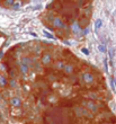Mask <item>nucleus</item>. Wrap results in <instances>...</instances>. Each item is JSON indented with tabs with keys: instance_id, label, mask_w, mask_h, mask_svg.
Returning a JSON list of instances; mask_svg holds the SVG:
<instances>
[{
	"instance_id": "39448f33",
	"label": "nucleus",
	"mask_w": 116,
	"mask_h": 124,
	"mask_svg": "<svg viewBox=\"0 0 116 124\" xmlns=\"http://www.w3.org/2000/svg\"><path fill=\"white\" fill-rule=\"evenodd\" d=\"M82 80L87 85H91V83H94V81H95V77L90 72H85L82 74Z\"/></svg>"
},
{
	"instance_id": "ddd939ff",
	"label": "nucleus",
	"mask_w": 116,
	"mask_h": 124,
	"mask_svg": "<svg viewBox=\"0 0 116 124\" xmlns=\"http://www.w3.org/2000/svg\"><path fill=\"white\" fill-rule=\"evenodd\" d=\"M5 5H7V6H11V5H14V1L12 0H10V1H7V2H5Z\"/></svg>"
},
{
	"instance_id": "6e6552de",
	"label": "nucleus",
	"mask_w": 116,
	"mask_h": 124,
	"mask_svg": "<svg viewBox=\"0 0 116 124\" xmlns=\"http://www.w3.org/2000/svg\"><path fill=\"white\" fill-rule=\"evenodd\" d=\"M66 63H64V61H58L55 62V69L56 70H63L66 67Z\"/></svg>"
},
{
	"instance_id": "f257e3e1",
	"label": "nucleus",
	"mask_w": 116,
	"mask_h": 124,
	"mask_svg": "<svg viewBox=\"0 0 116 124\" xmlns=\"http://www.w3.org/2000/svg\"><path fill=\"white\" fill-rule=\"evenodd\" d=\"M30 59L28 57H23L19 62V71L21 74H27L29 71V66H30Z\"/></svg>"
},
{
	"instance_id": "dca6fc26",
	"label": "nucleus",
	"mask_w": 116,
	"mask_h": 124,
	"mask_svg": "<svg viewBox=\"0 0 116 124\" xmlns=\"http://www.w3.org/2000/svg\"><path fill=\"white\" fill-rule=\"evenodd\" d=\"M103 124H112V123H103Z\"/></svg>"
},
{
	"instance_id": "7ed1b4c3",
	"label": "nucleus",
	"mask_w": 116,
	"mask_h": 124,
	"mask_svg": "<svg viewBox=\"0 0 116 124\" xmlns=\"http://www.w3.org/2000/svg\"><path fill=\"white\" fill-rule=\"evenodd\" d=\"M52 25L54 26L55 28H59V29H66V28H68L66 24L61 19L60 17H53L52 18Z\"/></svg>"
},
{
	"instance_id": "4468645a",
	"label": "nucleus",
	"mask_w": 116,
	"mask_h": 124,
	"mask_svg": "<svg viewBox=\"0 0 116 124\" xmlns=\"http://www.w3.org/2000/svg\"><path fill=\"white\" fill-rule=\"evenodd\" d=\"M81 51L83 52V53H86L87 55H88V54H89V51H88V50H87V49H85V47H83V49H82V50H81Z\"/></svg>"
},
{
	"instance_id": "20e7f679",
	"label": "nucleus",
	"mask_w": 116,
	"mask_h": 124,
	"mask_svg": "<svg viewBox=\"0 0 116 124\" xmlns=\"http://www.w3.org/2000/svg\"><path fill=\"white\" fill-rule=\"evenodd\" d=\"M51 62H52V54L50 52H44L41 57V63L43 66H49Z\"/></svg>"
},
{
	"instance_id": "423d86ee",
	"label": "nucleus",
	"mask_w": 116,
	"mask_h": 124,
	"mask_svg": "<svg viewBox=\"0 0 116 124\" xmlns=\"http://www.w3.org/2000/svg\"><path fill=\"white\" fill-rule=\"evenodd\" d=\"M62 71H63L64 74H66V76H71V74L73 73V71H75V67H73V64H71V63H66L64 69H63Z\"/></svg>"
},
{
	"instance_id": "9d476101",
	"label": "nucleus",
	"mask_w": 116,
	"mask_h": 124,
	"mask_svg": "<svg viewBox=\"0 0 116 124\" xmlns=\"http://www.w3.org/2000/svg\"><path fill=\"white\" fill-rule=\"evenodd\" d=\"M7 83H7L6 78H5V77H2V76H0V86H1V87H5Z\"/></svg>"
},
{
	"instance_id": "9b49d317",
	"label": "nucleus",
	"mask_w": 116,
	"mask_h": 124,
	"mask_svg": "<svg viewBox=\"0 0 116 124\" xmlns=\"http://www.w3.org/2000/svg\"><path fill=\"white\" fill-rule=\"evenodd\" d=\"M43 33H44V35H45V36L47 37V38H50V40H54V38H55V37L53 36V35H52L51 33H49V32H46L45 29L43 31Z\"/></svg>"
},
{
	"instance_id": "f03ea898",
	"label": "nucleus",
	"mask_w": 116,
	"mask_h": 124,
	"mask_svg": "<svg viewBox=\"0 0 116 124\" xmlns=\"http://www.w3.org/2000/svg\"><path fill=\"white\" fill-rule=\"evenodd\" d=\"M83 106H85V107H86L89 112H91V113H97V112H98V109H99L98 105H97L95 102H92L91 99L85 100V102H83Z\"/></svg>"
},
{
	"instance_id": "f8f14e48",
	"label": "nucleus",
	"mask_w": 116,
	"mask_h": 124,
	"mask_svg": "<svg viewBox=\"0 0 116 124\" xmlns=\"http://www.w3.org/2000/svg\"><path fill=\"white\" fill-rule=\"evenodd\" d=\"M98 49H99V51L103 52V53H105V52H106V47L104 46V45H99V46H98Z\"/></svg>"
},
{
	"instance_id": "0eeeda50",
	"label": "nucleus",
	"mask_w": 116,
	"mask_h": 124,
	"mask_svg": "<svg viewBox=\"0 0 116 124\" xmlns=\"http://www.w3.org/2000/svg\"><path fill=\"white\" fill-rule=\"evenodd\" d=\"M9 104L12 107H20L21 106V99L19 97H12V98H10Z\"/></svg>"
},
{
	"instance_id": "1a4fd4ad",
	"label": "nucleus",
	"mask_w": 116,
	"mask_h": 124,
	"mask_svg": "<svg viewBox=\"0 0 116 124\" xmlns=\"http://www.w3.org/2000/svg\"><path fill=\"white\" fill-rule=\"evenodd\" d=\"M101 25H103V21H101V19H97V21H95V31L98 32V29L101 27Z\"/></svg>"
},
{
	"instance_id": "2eb2a0df",
	"label": "nucleus",
	"mask_w": 116,
	"mask_h": 124,
	"mask_svg": "<svg viewBox=\"0 0 116 124\" xmlns=\"http://www.w3.org/2000/svg\"><path fill=\"white\" fill-rule=\"evenodd\" d=\"M113 83H114V87L116 89V79H113Z\"/></svg>"
}]
</instances>
